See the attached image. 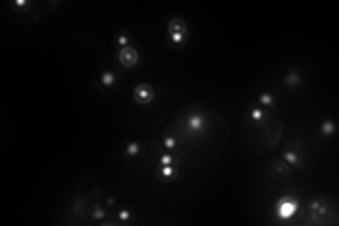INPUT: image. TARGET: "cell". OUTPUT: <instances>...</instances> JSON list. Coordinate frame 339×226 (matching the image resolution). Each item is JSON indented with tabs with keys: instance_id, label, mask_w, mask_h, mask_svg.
Masks as SVG:
<instances>
[{
	"instance_id": "6da1fadb",
	"label": "cell",
	"mask_w": 339,
	"mask_h": 226,
	"mask_svg": "<svg viewBox=\"0 0 339 226\" xmlns=\"http://www.w3.org/2000/svg\"><path fill=\"white\" fill-rule=\"evenodd\" d=\"M168 156L188 170L218 161L229 141V124L215 106L194 102L174 113L161 133Z\"/></svg>"
},
{
	"instance_id": "7a4b0ae2",
	"label": "cell",
	"mask_w": 339,
	"mask_h": 226,
	"mask_svg": "<svg viewBox=\"0 0 339 226\" xmlns=\"http://www.w3.org/2000/svg\"><path fill=\"white\" fill-rule=\"evenodd\" d=\"M284 131V124L271 113L266 112L259 120H252L247 114L242 120L240 143L256 156H266L274 151Z\"/></svg>"
},
{
	"instance_id": "3957f363",
	"label": "cell",
	"mask_w": 339,
	"mask_h": 226,
	"mask_svg": "<svg viewBox=\"0 0 339 226\" xmlns=\"http://www.w3.org/2000/svg\"><path fill=\"white\" fill-rule=\"evenodd\" d=\"M307 217L311 225H337L339 222L338 201L330 194H315L307 202Z\"/></svg>"
},
{
	"instance_id": "277c9868",
	"label": "cell",
	"mask_w": 339,
	"mask_h": 226,
	"mask_svg": "<svg viewBox=\"0 0 339 226\" xmlns=\"http://www.w3.org/2000/svg\"><path fill=\"white\" fill-rule=\"evenodd\" d=\"M119 62L126 68H131L134 65H137L140 61V52L136 47L133 45H126L119 50Z\"/></svg>"
},
{
	"instance_id": "5b68a950",
	"label": "cell",
	"mask_w": 339,
	"mask_h": 226,
	"mask_svg": "<svg viewBox=\"0 0 339 226\" xmlns=\"http://www.w3.org/2000/svg\"><path fill=\"white\" fill-rule=\"evenodd\" d=\"M134 99L136 102L140 105H148L151 104V101L154 99V89L150 84H140L134 88Z\"/></svg>"
},
{
	"instance_id": "8992f818",
	"label": "cell",
	"mask_w": 339,
	"mask_h": 226,
	"mask_svg": "<svg viewBox=\"0 0 339 226\" xmlns=\"http://www.w3.org/2000/svg\"><path fill=\"white\" fill-rule=\"evenodd\" d=\"M269 173L276 180H283L290 174V167L283 160H271L269 164Z\"/></svg>"
},
{
	"instance_id": "52a82bcc",
	"label": "cell",
	"mask_w": 339,
	"mask_h": 226,
	"mask_svg": "<svg viewBox=\"0 0 339 226\" xmlns=\"http://www.w3.org/2000/svg\"><path fill=\"white\" fill-rule=\"evenodd\" d=\"M278 215L283 218H290L297 209V202L290 197H286L278 201Z\"/></svg>"
},
{
	"instance_id": "ba28073f",
	"label": "cell",
	"mask_w": 339,
	"mask_h": 226,
	"mask_svg": "<svg viewBox=\"0 0 339 226\" xmlns=\"http://www.w3.org/2000/svg\"><path fill=\"white\" fill-rule=\"evenodd\" d=\"M188 26L181 17H174L168 21V34L170 35H187Z\"/></svg>"
},
{
	"instance_id": "9c48e42d",
	"label": "cell",
	"mask_w": 339,
	"mask_h": 226,
	"mask_svg": "<svg viewBox=\"0 0 339 226\" xmlns=\"http://www.w3.org/2000/svg\"><path fill=\"white\" fill-rule=\"evenodd\" d=\"M116 43H117V45H120V48H123V47L129 45V43H130V37H129L127 33H119V34H117V38H116Z\"/></svg>"
},
{
	"instance_id": "30bf717a",
	"label": "cell",
	"mask_w": 339,
	"mask_h": 226,
	"mask_svg": "<svg viewBox=\"0 0 339 226\" xmlns=\"http://www.w3.org/2000/svg\"><path fill=\"white\" fill-rule=\"evenodd\" d=\"M114 78H116V77H114V74L111 72V71H106V72L102 74V82H104L106 87H111V85H113Z\"/></svg>"
},
{
	"instance_id": "8fae6325",
	"label": "cell",
	"mask_w": 339,
	"mask_h": 226,
	"mask_svg": "<svg viewBox=\"0 0 339 226\" xmlns=\"http://www.w3.org/2000/svg\"><path fill=\"white\" fill-rule=\"evenodd\" d=\"M322 131H324V134H327V136H330V134H332V131H334V123L331 122H325L324 124H322Z\"/></svg>"
},
{
	"instance_id": "7c38bea8",
	"label": "cell",
	"mask_w": 339,
	"mask_h": 226,
	"mask_svg": "<svg viewBox=\"0 0 339 226\" xmlns=\"http://www.w3.org/2000/svg\"><path fill=\"white\" fill-rule=\"evenodd\" d=\"M126 151H127V154L134 156V154L139 151V144H137V143H130V144L127 146V148H126Z\"/></svg>"
},
{
	"instance_id": "4fadbf2b",
	"label": "cell",
	"mask_w": 339,
	"mask_h": 226,
	"mask_svg": "<svg viewBox=\"0 0 339 226\" xmlns=\"http://www.w3.org/2000/svg\"><path fill=\"white\" fill-rule=\"evenodd\" d=\"M298 79H300V77H298L297 74H294V72H291L287 78H286V82L291 85V84H297V82H298Z\"/></svg>"
},
{
	"instance_id": "5bb4252c",
	"label": "cell",
	"mask_w": 339,
	"mask_h": 226,
	"mask_svg": "<svg viewBox=\"0 0 339 226\" xmlns=\"http://www.w3.org/2000/svg\"><path fill=\"white\" fill-rule=\"evenodd\" d=\"M260 101H261V104H264V105L273 104V98H271V96H270V95H267V94L261 95L260 96Z\"/></svg>"
},
{
	"instance_id": "9a60e30c",
	"label": "cell",
	"mask_w": 339,
	"mask_h": 226,
	"mask_svg": "<svg viewBox=\"0 0 339 226\" xmlns=\"http://www.w3.org/2000/svg\"><path fill=\"white\" fill-rule=\"evenodd\" d=\"M120 218H122V219H127V218H129V212H127V211H122V212H120Z\"/></svg>"
}]
</instances>
